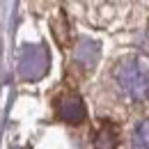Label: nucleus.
Returning a JSON list of instances; mask_svg holds the SVG:
<instances>
[{"mask_svg": "<svg viewBox=\"0 0 149 149\" xmlns=\"http://www.w3.org/2000/svg\"><path fill=\"white\" fill-rule=\"evenodd\" d=\"M60 117L69 124H80L85 122L87 117V108H85V101L78 96V94H67L60 99Z\"/></svg>", "mask_w": 149, "mask_h": 149, "instance_id": "7ed1b4c3", "label": "nucleus"}, {"mask_svg": "<svg viewBox=\"0 0 149 149\" xmlns=\"http://www.w3.org/2000/svg\"><path fill=\"white\" fill-rule=\"evenodd\" d=\"M117 140H119V129L112 122L101 124V129L96 133V149H115Z\"/></svg>", "mask_w": 149, "mask_h": 149, "instance_id": "20e7f679", "label": "nucleus"}, {"mask_svg": "<svg viewBox=\"0 0 149 149\" xmlns=\"http://www.w3.org/2000/svg\"><path fill=\"white\" fill-rule=\"evenodd\" d=\"M19 149H28V147H19Z\"/></svg>", "mask_w": 149, "mask_h": 149, "instance_id": "0eeeda50", "label": "nucleus"}, {"mask_svg": "<svg viewBox=\"0 0 149 149\" xmlns=\"http://www.w3.org/2000/svg\"><path fill=\"white\" fill-rule=\"evenodd\" d=\"M133 147L135 149H149V119H142L133 133Z\"/></svg>", "mask_w": 149, "mask_h": 149, "instance_id": "423d86ee", "label": "nucleus"}, {"mask_svg": "<svg viewBox=\"0 0 149 149\" xmlns=\"http://www.w3.org/2000/svg\"><path fill=\"white\" fill-rule=\"evenodd\" d=\"M115 80L119 90L135 99L142 101L149 96V57L147 55H131L122 60L115 69Z\"/></svg>", "mask_w": 149, "mask_h": 149, "instance_id": "f257e3e1", "label": "nucleus"}, {"mask_svg": "<svg viewBox=\"0 0 149 149\" xmlns=\"http://www.w3.org/2000/svg\"><path fill=\"white\" fill-rule=\"evenodd\" d=\"M48 71V53L44 46H25L19 60V74L25 80H39Z\"/></svg>", "mask_w": 149, "mask_h": 149, "instance_id": "f03ea898", "label": "nucleus"}, {"mask_svg": "<svg viewBox=\"0 0 149 149\" xmlns=\"http://www.w3.org/2000/svg\"><path fill=\"white\" fill-rule=\"evenodd\" d=\"M76 60L83 62L85 67H94L96 60H99V44L92 41V39H83L78 51H76Z\"/></svg>", "mask_w": 149, "mask_h": 149, "instance_id": "39448f33", "label": "nucleus"}]
</instances>
